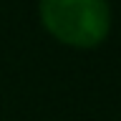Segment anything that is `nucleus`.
<instances>
[{
  "mask_svg": "<svg viewBox=\"0 0 121 121\" xmlns=\"http://www.w3.org/2000/svg\"><path fill=\"white\" fill-rule=\"evenodd\" d=\"M38 10L45 30L76 48L98 45L111 28L108 0H40Z\"/></svg>",
  "mask_w": 121,
  "mask_h": 121,
  "instance_id": "obj_1",
  "label": "nucleus"
}]
</instances>
